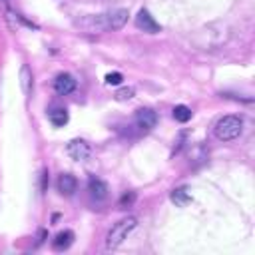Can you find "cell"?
Segmentation results:
<instances>
[{"mask_svg": "<svg viewBox=\"0 0 255 255\" xmlns=\"http://www.w3.org/2000/svg\"><path fill=\"white\" fill-rule=\"evenodd\" d=\"M135 227H137V219H135L133 215L120 219V221L110 229V233H108V237H106V249H108V251L118 249V247L128 239V235H129Z\"/></svg>", "mask_w": 255, "mask_h": 255, "instance_id": "obj_1", "label": "cell"}, {"mask_svg": "<svg viewBox=\"0 0 255 255\" xmlns=\"http://www.w3.org/2000/svg\"><path fill=\"white\" fill-rule=\"evenodd\" d=\"M241 131H243V120L239 116H223L213 128L215 137L221 141H231V139L239 137Z\"/></svg>", "mask_w": 255, "mask_h": 255, "instance_id": "obj_2", "label": "cell"}, {"mask_svg": "<svg viewBox=\"0 0 255 255\" xmlns=\"http://www.w3.org/2000/svg\"><path fill=\"white\" fill-rule=\"evenodd\" d=\"M126 22H128V10H124V8L110 10L96 18V26H100L102 30H120Z\"/></svg>", "mask_w": 255, "mask_h": 255, "instance_id": "obj_3", "label": "cell"}, {"mask_svg": "<svg viewBox=\"0 0 255 255\" xmlns=\"http://www.w3.org/2000/svg\"><path fill=\"white\" fill-rule=\"evenodd\" d=\"M66 153L74 159V161H86L90 155H92V145L86 141V139H70L68 145H66Z\"/></svg>", "mask_w": 255, "mask_h": 255, "instance_id": "obj_4", "label": "cell"}, {"mask_svg": "<svg viewBox=\"0 0 255 255\" xmlns=\"http://www.w3.org/2000/svg\"><path fill=\"white\" fill-rule=\"evenodd\" d=\"M135 124L139 129L143 131H149L157 126V114L151 110V108H139L135 112Z\"/></svg>", "mask_w": 255, "mask_h": 255, "instance_id": "obj_5", "label": "cell"}, {"mask_svg": "<svg viewBox=\"0 0 255 255\" xmlns=\"http://www.w3.org/2000/svg\"><path fill=\"white\" fill-rule=\"evenodd\" d=\"M135 26H137L139 30L147 32V34H157V32H159V24L153 20V16H151L145 8H141V10L137 12V16H135Z\"/></svg>", "mask_w": 255, "mask_h": 255, "instance_id": "obj_6", "label": "cell"}, {"mask_svg": "<svg viewBox=\"0 0 255 255\" xmlns=\"http://www.w3.org/2000/svg\"><path fill=\"white\" fill-rule=\"evenodd\" d=\"M76 90V80H74V76L72 74H58L56 76V80H54V92L58 94V96H68V94H72Z\"/></svg>", "mask_w": 255, "mask_h": 255, "instance_id": "obj_7", "label": "cell"}, {"mask_svg": "<svg viewBox=\"0 0 255 255\" xmlns=\"http://www.w3.org/2000/svg\"><path fill=\"white\" fill-rule=\"evenodd\" d=\"M76 189H78V179H76L72 173H62V175L58 177V191H60L62 195L70 197V195H74Z\"/></svg>", "mask_w": 255, "mask_h": 255, "instance_id": "obj_8", "label": "cell"}, {"mask_svg": "<svg viewBox=\"0 0 255 255\" xmlns=\"http://www.w3.org/2000/svg\"><path fill=\"white\" fill-rule=\"evenodd\" d=\"M88 191L96 201H102L108 197V185L100 177H90L88 179Z\"/></svg>", "mask_w": 255, "mask_h": 255, "instance_id": "obj_9", "label": "cell"}, {"mask_svg": "<svg viewBox=\"0 0 255 255\" xmlns=\"http://www.w3.org/2000/svg\"><path fill=\"white\" fill-rule=\"evenodd\" d=\"M74 239H76L74 231L72 229H64V231L56 233V237L52 239V247H54V251H64L74 243Z\"/></svg>", "mask_w": 255, "mask_h": 255, "instance_id": "obj_10", "label": "cell"}, {"mask_svg": "<svg viewBox=\"0 0 255 255\" xmlns=\"http://www.w3.org/2000/svg\"><path fill=\"white\" fill-rule=\"evenodd\" d=\"M171 201L177 205V207H185L187 203H191V193H189V189L185 187V185H181V187H175L173 191H171Z\"/></svg>", "mask_w": 255, "mask_h": 255, "instance_id": "obj_11", "label": "cell"}, {"mask_svg": "<svg viewBox=\"0 0 255 255\" xmlns=\"http://www.w3.org/2000/svg\"><path fill=\"white\" fill-rule=\"evenodd\" d=\"M48 118H50L52 126H56V128H64V126L68 124V120H70V116H68V112H66L64 108H56V110H52Z\"/></svg>", "mask_w": 255, "mask_h": 255, "instance_id": "obj_12", "label": "cell"}, {"mask_svg": "<svg viewBox=\"0 0 255 255\" xmlns=\"http://www.w3.org/2000/svg\"><path fill=\"white\" fill-rule=\"evenodd\" d=\"M20 84H22V92L28 96L32 92V74H30L28 66H22V70H20Z\"/></svg>", "mask_w": 255, "mask_h": 255, "instance_id": "obj_13", "label": "cell"}, {"mask_svg": "<svg viewBox=\"0 0 255 255\" xmlns=\"http://www.w3.org/2000/svg\"><path fill=\"white\" fill-rule=\"evenodd\" d=\"M173 120L179 124H187L191 120V110L187 106H175L173 108Z\"/></svg>", "mask_w": 255, "mask_h": 255, "instance_id": "obj_14", "label": "cell"}, {"mask_svg": "<svg viewBox=\"0 0 255 255\" xmlns=\"http://www.w3.org/2000/svg\"><path fill=\"white\" fill-rule=\"evenodd\" d=\"M133 94H135V90H133L131 86H128V88H120V90L116 92V100H118V102H126V100H131Z\"/></svg>", "mask_w": 255, "mask_h": 255, "instance_id": "obj_15", "label": "cell"}, {"mask_svg": "<svg viewBox=\"0 0 255 255\" xmlns=\"http://www.w3.org/2000/svg\"><path fill=\"white\" fill-rule=\"evenodd\" d=\"M124 82V76L120 74V72H110L108 76H106V84L108 86H120Z\"/></svg>", "mask_w": 255, "mask_h": 255, "instance_id": "obj_16", "label": "cell"}, {"mask_svg": "<svg viewBox=\"0 0 255 255\" xmlns=\"http://www.w3.org/2000/svg\"><path fill=\"white\" fill-rule=\"evenodd\" d=\"M133 201H135V193H133V191H128V193H124V195L120 197V207L126 209V207H129Z\"/></svg>", "mask_w": 255, "mask_h": 255, "instance_id": "obj_17", "label": "cell"}, {"mask_svg": "<svg viewBox=\"0 0 255 255\" xmlns=\"http://www.w3.org/2000/svg\"><path fill=\"white\" fill-rule=\"evenodd\" d=\"M46 187H48V171L44 169L42 171V191H46Z\"/></svg>", "mask_w": 255, "mask_h": 255, "instance_id": "obj_18", "label": "cell"}]
</instances>
